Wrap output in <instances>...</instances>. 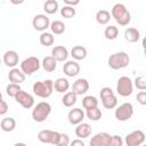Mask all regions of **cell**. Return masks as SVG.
Wrapping results in <instances>:
<instances>
[{
    "mask_svg": "<svg viewBox=\"0 0 146 146\" xmlns=\"http://www.w3.org/2000/svg\"><path fill=\"white\" fill-rule=\"evenodd\" d=\"M39 41L42 46L44 47H50L54 44L55 42V38H54V34L50 33V32H42L40 34V38H39Z\"/></svg>",
    "mask_w": 146,
    "mask_h": 146,
    "instance_id": "cell-28",
    "label": "cell"
},
{
    "mask_svg": "<svg viewBox=\"0 0 146 146\" xmlns=\"http://www.w3.org/2000/svg\"><path fill=\"white\" fill-rule=\"evenodd\" d=\"M80 65L76 60H67L64 65H63V72L66 76L68 78H73L76 76L80 73Z\"/></svg>",
    "mask_w": 146,
    "mask_h": 146,
    "instance_id": "cell-15",
    "label": "cell"
},
{
    "mask_svg": "<svg viewBox=\"0 0 146 146\" xmlns=\"http://www.w3.org/2000/svg\"><path fill=\"white\" fill-rule=\"evenodd\" d=\"M141 146H146V144H143V145H141Z\"/></svg>",
    "mask_w": 146,
    "mask_h": 146,
    "instance_id": "cell-46",
    "label": "cell"
},
{
    "mask_svg": "<svg viewBox=\"0 0 146 146\" xmlns=\"http://www.w3.org/2000/svg\"><path fill=\"white\" fill-rule=\"evenodd\" d=\"M129 63H130V57L124 51L114 52L107 59V64H108V66L112 70H121V68H124V67H127L129 65Z\"/></svg>",
    "mask_w": 146,
    "mask_h": 146,
    "instance_id": "cell-3",
    "label": "cell"
},
{
    "mask_svg": "<svg viewBox=\"0 0 146 146\" xmlns=\"http://www.w3.org/2000/svg\"><path fill=\"white\" fill-rule=\"evenodd\" d=\"M112 136L107 132H98L91 137L89 145L90 146H110Z\"/></svg>",
    "mask_w": 146,
    "mask_h": 146,
    "instance_id": "cell-13",
    "label": "cell"
},
{
    "mask_svg": "<svg viewBox=\"0 0 146 146\" xmlns=\"http://www.w3.org/2000/svg\"><path fill=\"white\" fill-rule=\"evenodd\" d=\"M58 7H59V5L56 0H47L43 3V10L46 11V14H49V15L56 14L58 10Z\"/></svg>",
    "mask_w": 146,
    "mask_h": 146,
    "instance_id": "cell-30",
    "label": "cell"
},
{
    "mask_svg": "<svg viewBox=\"0 0 146 146\" xmlns=\"http://www.w3.org/2000/svg\"><path fill=\"white\" fill-rule=\"evenodd\" d=\"M104 36L107 40H115L119 36V29L115 25H108L104 31Z\"/></svg>",
    "mask_w": 146,
    "mask_h": 146,
    "instance_id": "cell-31",
    "label": "cell"
},
{
    "mask_svg": "<svg viewBox=\"0 0 146 146\" xmlns=\"http://www.w3.org/2000/svg\"><path fill=\"white\" fill-rule=\"evenodd\" d=\"M91 130L92 129H91V125L89 123L82 122V123L76 125L75 135H76V137H79V139H84V138H88L91 135Z\"/></svg>",
    "mask_w": 146,
    "mask_h": 146,
    "instance_id": "cell-19",
    "label": "cell"
},
{
    "mask_svg": "<svg viewBox=\"0 0 146 146\" xmlns=\"http://www.w3.org/2000/svg\"><path fill=\"white\" fill-rule=\"evenodd\" d=\"M76 100H78V95L73 91H67L62 97V104L65 107H72L76 103Z\"/></svg>",
    "mask_w": 146,
    "mask_h": 146,
    "instance_id": "cell-26",
    "label": "cell"
},
{
    "mask_svg": "<svg viewBox=\"0 0 146 146\" xmlns=\"http://www.w3.org/2000/svg\"><path fill=\"white\" fill-rule=\"evenodd\" d=\"M84 116H86V114H84L83 110H81V108H79V107H75V108H73V110H71V111L68 112V114H67V120H68V122H70L71 124L78 125V124H80V123L83 122Z\"/></svg>",
    "mask_w": 146,
    "mask_h": 146,
    "instance_id": "cell-14",
    "label": "cell"
},
{
    "mask_svg": "<svg viewBox=\"0 0 146 146\" xmlns=\"http://www.w3.org/2000/svg\"><path fill=\"white\" fill-rule=\"evenodd\" d=\"M50 19L47 15L44 14H38L33 17L32 19V26L35 31H40V32H46V30L48 27H50Z\"/></svg>",
    "mask_w": 146,
    "mask_h": 146,
    "instance_id": "cell-11",
    "label": "cell"
},
{
    "mask_svg": "<svg viewBox=\"0 0 146 146\" xmlns=\"http://www.w3.org/2000/svg\"><path fill=\"white\" fill-rule=\"evenodd\" d=\"M124 39L128 42L135 43V42H137L140 39V32L137 29H135V27H128L124 31Z\"/></svg>",
    "mask_w": 146,
    "mask_h": 146,
    "instance_id": "cell-22",
    "label": "cell"
},
{
    "mask_svg": "<svg viewBox=\"0 0 146 146\" xmlns=\"http://www.w3.org/2000/svg\"><path fill=\"white\" fill-rule=\"evenodd\" d=\"M110 146H123V139L119 135H113Z\"/></svg>",
    "mask_w": 146,
    "mask_h": 146,
    "instance_id": "cell-38",
    "label": "cell"
},
{
    "mask_svg": "<svg viewBox=\"0 0 146 146\" xmlns=\"http://www.w3.org/2000/svg\"><path fill=\"white\" fill-rule=\"evenodd\" d=\"M82 106H83V108L86 111L95 108V107H98V100H97V98L95 96H86L82 99Z\"/></svg>",
    "mask_w": 146,
    "mask_h": 146,
    "instance_id": "cell-29",
    "label": "cell"
},
{
    "mask_svg": "<svg viewBox=\"0 0 146 146\" xmlns=\"http://www.w3.org/2000/svg\"><path fill=\"white\" fill-rule=\"evenodd\" d=\"M65 29H66L65 27V24L62 21H54L50 24V30H51V33L52 34L59 35V34H62V33L65 32Z\"/></svg>",
    "mask_w": 146,
    "mask_h": 146,
    "instance_id": "cell-32",
    "label": "cell"
},
{
    "mask_svg": "<svg viewBox=\"0 0 146 146\" xmlns=\"http://www.w3.org/2000/svg\"><path fill=\"white\" fill-rule=\"evenodd\" d=\"M111 16L121 26H127L131 21V15L123 3H115L112 7Z\"/></svg>",
    "mask_w": 146,
    "mask_h": 146,
    "instance_id": "cell-1",
    "label": "cell"
},
{
    "mask_svg": "<svg viewBox=\"0 0 146 146\" xmlns=\"http://www.w3.org/2000/svg\"><path fill=\"white\" fill-rule=\"evenodd\" d=\"M50 113H51V105L48 102H40L32 110V119L35 122L41 123L48 119Z\"/></svg>",
    "mask_w": 146,
    "mask_h": 146,
    "instance_id": "cell-4",
    "label": "cell"
},
{
    "mask_svg": "<svg viewBox=\"0 0 146 146\" xmlns=\"http://www.w3.org/2000/svg\"><path fill=\"white\" fill-rule=\"evenodd\" d=\"M40 59L38 57L31 56L25 58L24 60H22L21 63V70L25 75H32L34 72H36L40 68Z\"/></svg>",
    "mask_w": 146,
    "mask_h": 146,
    "instance_id": "cell-7",
    "label": "cell"
},
{
    "mask_svg": "<svg viewBox=\"0 0 146 146\" xmlns=\"http://www.w3.org/2000/svg\"><path fill=\"white\" fill-rule=\"evenodd\" d=\"M8 108H9V106H8V104L6 103V100L1 99V100H0V115H5V114L8 112Z\"/></svg>",
    "mask_w": 146,
    "mask_h": 146,
    "instance_id": "cell-40",
    "label": "cell"
},
{
    "mask_svg": "<svg viewBox=\"0 0 146 146\" xmlns=\"http://www.w3.org/2000/svg\"><path fill=\"white\" fill-rule=\"evenodd\" d=\"M60 15L64 18H72L75 16V9H74V7L63 6V8L60 9Z\"/></svg>",
    "mask_w": 146,
    "mask_h": 146,
    "instance_id": "cell-36",
    "label": "cell"
},
{
    "mask_svg": "<svg viewBox=\"0 0 146 146\" xmlns=\"http://www.w3.org/2000/svg\"><path fill=\"white\" fill-rule=\"evenodd\" d=\"M145 139H146V136H145L144 131L133 130L125 136L124 141H125L127 146H141L145 143Z\"/></svg>",
    "mask_w": 146,
    "mask_h": 146,
    "instance_id": "cell-10",
    "label": "cell"
},
{
    "mask_svg": "<svg viewBox=\"0 0 146 146\" xmlns=\"http://www.w3.org/2000/svg\"><path fill=\"white\" fill-rule=\"evenodd\" d=\"M14 146H27L26 144H24V143H16Z\"/></svg>",
    "mask_w": 146,
    "mask_h": 146,
    "instance_id": "cell-44",
    "label": "cell"
},
{
    "mask_svg": "<svg viewBox=\"0 0 146 146\" xmlns=\"http://www.w3.org/2000/svg\"><path fill=\"white\" fill-rule=\"evenodd\" d=\"M64 3H65V6L74 7V6L79 5V3H80V1H79V0H75V1H71V0H64Z\"/></svg>",
    "mask_w": 146,
    "mask_h": 146,
    "instance_id": "cell-42",
    "label": "cell"
},
{
    "mask_svg": "<svg viewBox=\"0 0 146 146\" xmlns=\"http://www.w3.org/2000/svg\"><path fill=\"white\" fill-rule=\"evenodd\" d=\"M32 90L35 96L46 99V98L50 97L54 91V81L50 79H47L43 81H36L33 83Z\"/></svg>",
    "mask_w": 146,
    "mask_h": 146,
    "instance_id": "cell-2",
    "label": "cell"
},
{
    "mask_svg": "<svg viewBox=\"0 0 146 146\" xmlns=\"http://www.w3.org/2000/svg\"><path fill=\"white\" fill-rule=\"evenodd\" d=\"M2 59H3V63H5L6 66L15 68V66L19 62V56H18V54L15 50H8V51H6L3 54Z\"/></svg>",
    "mask_w": 146,
    "mask_h": 146,
    "instance_id": "cell-17",
    "label": "cell"
},
{
    "mask_svg": "<svg viewBox=\"0 0 146 146\" xmlns=\"http://www.w3.org/2000/svg\"><path fill=\"white\" fill-rule=\"evenodd\" d=\"M8 79L10 81V83H16V84H21L22 82L25 81V74L22 72V70L18 68H11L8 73Z\"/></svg>",
    "mask_w": 146,
    "mask_h": 146,
    "instance_id": "cell-20",
    "label": "cell"
},
{
    "mask_svg": "<svg viewBox=\"0 0 146 146\" xmlns=\"http://www.w3.org/2000/svg\"><path fill=\"white\" fill-rule=\"evenodd\" d=\"M133 86L138 89V90H143L145 91L146 90V74H143V75H139L133 81Z\"/></svg>",
    "mask_w": 146,
    "mask_h": 146,
    "instance_id": "cell-35",
    "label": "cell"
},
{
    "mask_svg": "<svg viewBox=\"0 0 146 146\" xmlns=\"http://www.w3.org/2000/svg\"><path fill=\"white\" fill-rule=\"evenodd\" d=\"M51 56L57 62H65L68 57V50L64 46H55L51 49Z\"/></svg>",
    "mask_w": 146,
    "mask_h": 146,
    "instance_id": "cell-18",
    "label": "cell"
},
{
    "mask_svg": "<svg viewBox=\"0 0 146 146\" xmlns=\"http://www.w3.org/2000/svg\"><path fill=\"white\" fill-rule=\"evenodd\" d=\"M133 91V81L129 76H121L116 82V92L122 97H128Z\"/></svg>",
    "mask_w": 146,
    "mask_h": 146,
    "instance_id": "cell-6",
    "label": "cell"
},
{
    "mask_svg": "<svg viewBox=\"0 0 146 146\" xmlns=\"http://www.w3.org/2000/svg\"><path fill=\"white\" fill-rule=\"evenodd\" d=\"M70 144H71L70 136L67 133L60 132V136H59V139H58V143L56 144V146H70Z\"/></svg>",
    "mask_w": 146,
    "mask_h": 146,
    "instance_id": "cell-37",
    "label": "cell"
},
{
    "mask_svg": "<svg viewBox=\"0 0 146 146\" xmlns=\"http://www.w3.org/2000/svg\"><path fill=\"white\" fill-rule=\"evenodd\" d=\"M86 116L90 120V121H99L103 116V113L102 111L98 108V107H95V108H91V110H88L86 112Z\"/></svg>",
    "mask_w": 146,
    "mask_h": 146,
    "instance_id": "cell-33",
    "label": "cell"
},
{
    "mask_svg": "<svg viewBox=\"0 0 146 146\" xmlns=\"http://www.w3.org/2000/svg\"><path fill=\"white\" fill-rule=\"evenodd\" d=\"M41 65H42V68L46 72H49L50 73V72H54L56 70V67H57V60L52 56H47V57H44L42 59Z\"/></svg>",
    "mask_w": 146,
    "mask_h": 146,
    "instance_id": "cell-24",
    "label": "cell"
},
{
    "mask_svg": "<svg viewBox=\"0 0 146 146\" xmlns=\"http://www.w3.org/2000/svg\"><path fill=\"white\" fill-rule=\"evenodd\" d=\"M88 90H89V82L87 79H83V78L75 80V82L72 86V91L75 92L78 96L87 94Z\"/></svg>",
    "mask_w": 146,
    "mask_h": 146,
    "instance_id": "cell-16",
    "label": "cell"
},
{
    "mask_svg": "<svg viewBox=\"0 0 146 146\" xmlns=\"http://www.w3.org/2000/svg\"><path fill=\"white\" fill-rule=\"evenodd\" d=\"M136 99L140 105L145 106L146 105V91H139L136 96Z\"/></svg>",
    "mask_w": 146,
    "mask_h": 146,
    "instance_id": "cell-39",
    "label": "cell"
},
{
    "mask_svg": "<svg viewBox=\"0 0 146 146\" xmlns=\"http://www.w3.org/2000/svg\"><path fill=\"white\" fill-rule=\"evenodd\" d=\"M70 146H86L84 143L81 139H73L70 144Z\"/></svg>",
    "mask_w": 146,
    "mask_h": 146,
    "instance_id": "cell-41",
    "label": "cell"
},
{
    "mask_svg": "<svg viewBox=\"0 0 146 146\" xmlns=\"http://www.w3.org/2000/svg\"><path fill=\"white\" fill-rule=\"evenodd\" d=\"M15 100H16V103H18L22 107H24L26 110L32 108L34 106V97L31 94H29V92H26L24 90H21L16 95Z\"/></svg>",
    "mask_w": 146,
    "mask_h": 146,
    "instance_id": "cell-12",
    "label": "cell"
},
{
    "mask_svg": "<svg viewBox=\"0 0 146 146\" xmlns=\"http://www.w3.org/2000/svg\"><path fill=\"white\" fill-rule=\"evenodd\" d=\"M70 88V82L65 78H58L54 81V89L59 94H66Z\"/></svg>",
    "mask_w": 146,
    "mask_h": 146,
    "instance_id": "cell-21",
    "label": "cell"
},
{
    "mask_svg": "<svg viewBox=\"0 0 146 146\" xmlns=\"http://www.w3.org/2000/svg\"><path fill=\"white\" fill-rule=\"evenodd\" d=\"M133 115V106L131 103H123L119 107H116L114 112V116L117 121H128Z\"/></svg>",
    "mask_w": 146,
    "mask_h": 146,
    "instance_id": "cell-8",
    "label": "cell"
},
{
    "mask_svg": "<svg viewBox=\"0 0 146 146\" xmlns=\"http://www.w3.org/2000/svg\"><path fill=\"white\" fill-rule=\"evenodd\" d=\"M0 128H1V130L5 131V132H10V131H13V130L16 128V121H15V119H14V117H10V116L3 117V119L1 120V122H0Z\"/></svg>",
    "mask_w": 146,
    "mask_h": 146,
    "instance_id": "cell-25",
    "label": "cell"
},
{
    "mask_svg": "<svg viewBox=\"0 0 146 146\" xmlns=\"http://www.w3.org/2000/svg\"><path fill=\"white\" fill-rule=\"evenodd\" d=\"M141 46H143L144 50H146V36H144V39H143V41H141Z\"/></svg>",
    "mask_w": 146,
    "mask_h": 146,
    "instance_id": "cell-43",
    "label": "cell"
},
{
    "mask_svg": "<svg viewBox=\"0 0 146 146\" xmlns=\"http://www.w3.org/2000/svg\"><path fill=\"white\" fill-rule=\"evenodd\" d=\"M21 86L19 84H16V83H9L7 87H6V94L9 96V97H16V95L21 91Z\"/></svg>",
    "mask_w": 146,
    "mask_h": 146,
    "instance_id": "cell-34",
    "label": "cell"
},
{
    "mask_svg": "<svg viewBox=\"0 0 146 146\" xmlns=\"http://www.w3.org/2000/svg\"><path fill=\"white\" fill-rule=\"evenodd\" d=\"M59 136H60V132H58V131L44 129V130L39 131V133H38V140L41 141V143H43V144H51V145H55L56 146V144L58 143Z\"/></svg>",
    "mask_w": 146,
    "mask_h": 146,
    "instance_id": "cell-9",
    "label": "cell"
},
{
    "mask_svg": "<svg viewBox=\"0 0 146 146\" xmlns=\"http://www.w3.org/2000/svg\"><path fill=\"white\" fill-rule=\"evenodd\" d=\"M100 100L106 110H112L117 105V98L110 87H104L100 89Z\"/></svg>",
    "mask_w": 146,
    "mask_h": 146,
    "instance_id": "cell-5",
    "label": "cell"
},
{
    "mask_svg": "<svg viewBox=\"0 0 146 146\" xmlns=\"http://www.w3.org/2000/svg\"><path fill=\"white\" fill-rule=\"evenodd\" d=\"M71 56L75 60H82L87 57V49L83 46H74L71 49Z\"/></svg>",
    "mask_w": 146,
    "mask_h": 146,
    "instance_id": "cell-23",
    "label": "cell"
},
{
    "mask_svg": "<svg viewBox=\"0 0 146 146\" xmlns=\"http://www.w3.org/2000/svg\"><path fill=\"white\" fill-rule=\"evenodd\" d=\"M144 56L146 57V50H144Z\"/></svg>",
    "mask_w": 146,
    "mask_h": 146,
    "instance_id": "cell-45",
    "label": "cell"
},
{
    "mask_svg": "<svg viewBox=\"0 0 146 146\" xmlns=\"http://www.w3.org/2000/svg\"><path fill=\"white\" fill-rule=\"evenodd\" d=\"M111 17H112V16H111L110 11H107V10H105V9H100V10H98V11L96 13V21H97V23L100 24V25H106V24L110 22Z\"/></svg>",
    "mask_w": 146,
    "mask_h": 146,
    "instance_id": "cell-27",
    "label": "cell"
}]
</instances>
